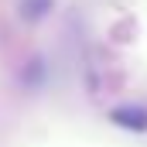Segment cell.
Listing matches in <instances>:
<instances>
[{"mask_svg":"<svg viewBox=\"0 0 147 147\" xmlns=\"http://www.w3.org/2000/svg\"><path fill=\"white\" fill-rule=\"evenodd\" d=\"M51 10H55V0H21V7H17L21 21H28V24H38V21H45Z\"/></svg>","mask_w":147,"mask_h":147,"instance_id":"6da1fadb","label":"cell"},{"mask_svg":"<svg viewBox=\"0 0 147 147\" xmlns=\"http://www.w3.org/2000/svg\"><path fill=\"white\" fill-rule=\"evenodd\" d=\"M113 120L123 123V127H134V130H147V113L144 110H134V106H127V110H113Z\"/></svg>","mask_w":147,"mask_h":147,"instance_id":"7a4b0ae2","label":"cell"}]
</instances>
